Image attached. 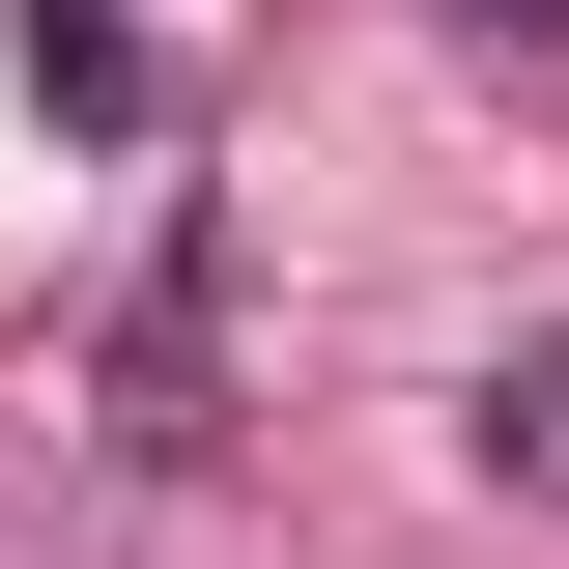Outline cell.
Returning <instances> with one entry per match:
<instances>
[{
  "instance_id": "obj_1",
  "label": "cell",
  "mask_w": 569,
  "mask_h": 569,
  "mask_svg": "<svg viewBox=\"0 0 569 569\" xmlns=\"http://www.w3.org/2000/svg\"><path fill=\"white\" fill-rule=\"evenodd\" d=\"M485 456H512V485H569V342H541V370H485Z\"/></svg>"
},
{
  "instance_id": "obj_2",
  "label": "cell",
  "mask_w": 569,
  "mask_h": 569,
  "mask_svg": "<svg viewBox=\"0 0 569 569\" xmlns=\"http://www.w3.org/2000/svg\"><path fill=\"white\" fill-rule=\"evenodd\" d=\"M485 29H569V0H485Z\"/></svg>"
}]
</instances>
